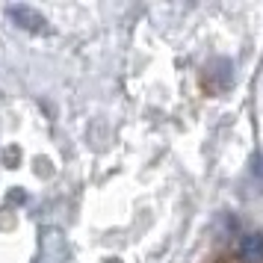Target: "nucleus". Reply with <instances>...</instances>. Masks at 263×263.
<instances>
[{"label":"nucleus","instance_id":"f257e3e1","mask_svg":"<svg viewBox=\"0 0 263 263\" xmlns=\"http://www.w3.org/2000/svg\"><path fill=\"white\" fill-rule=\"evenodd\" d=\"M239 257L246 263H260L263 260V231H251L237 242Z\"/></svg>","mask_w":263,"mask_h":263},{"label":"nucleus","instance_id":"f03ea898","mask_svg":"<svg viewBox=\"0 0 263 263\" xmlns=\"http://www.w3.org/2000/svg\"><path fill=\"white\" fill-rule=\"evenodd\" d=\"M254 175L263 178V157H257V163H254Z\"/></svg>","mask_w":263,"mask_h":263}]
</instances>
